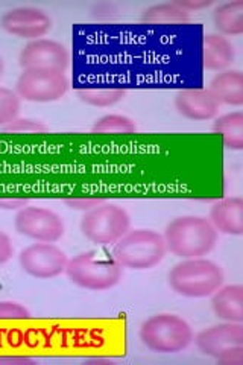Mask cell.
<instances>
[{
    "label": "cell",
    "instance_id": "cell-1",
    "mask_svg": "<svg viewBox=\"0 0 243 365\" xmlns=\"http://www.w3.org/2000/svg\"><path fill=\"white\" fill-rule=\"evenodd\" d=\"M166 250L180 259H196L212 253L217 244V232L202 216H180L165 230Z\"/></svg>",
    "mask_w": 243,
    "mask_h": 365
},
{
    "label": "cell",
    "instance_id": "cell-2",
    "mask_svg": "<svg viewBox=\"0 0 243 365\" xmlns=\"http://www.w3.org/2000/svg\"><path fill=\"white\" fill-rule=\"evenodd\" d=\"M224 271L204 257L184 259L169 271L167 282L173 292L187 299H205L224 284Z\"/></svg>",
    "mask_w": 243,
    "mask_h": 365
},
{
    "label": "cell",
    "instance_id": "cell-3",
    "mask_svg": "<svg viewBox=\"0 0 243 365\" xmlns=\"http://www.w3.org/2000/svg\"><path fill=\"white\" fill-rule=\"evenodd\" d=\"M166 251L163 235L148 228H137L115 242L113 259L123 268L142 271L157 267L165 259Z\"/></svg>",
    "mask_w": 243,
    "mask_h": 365
},
{
    "label": "cell",
    "instance_id": "cell-4",
    "mask_svg": "<svg viewBox=\"0 0 243 365\" xmlns=\"http://www.w3.org/2000/svg\"><path fill=\"white\" fill-rule=\"evenodd\" d=\"M138 336L155 353H178L193 342V330L186 319L175 314H157L142 323Z\"/></svg>",
    "mask_w": 243,
    "mask_h": 365
},
{
    "label": "cell",
    "instance_id": "cell-5",
    "mask_svg": "<svg viewBox=\"0 0 243 365\" xmlns=\"http://www.w3.org/2000/svg\"><path fill=\"white\" fill-rule=\"evenodd\" d=\"M68 280L88 291H107L122 279V267L114 259L100 256L98 251L79 253L67 262Z\"/></svg>",
    "mask_w": 243,
    "mask_h": 365
},
{
    "label": "cell",
    "instance_id": "cell-6",
    "mask_svg": "<svg viewBox=\"0 0 243 365\" xmlns=\"http://www.w3.org/2000/svg\"><path fill=\"white\" fill-rule=\"evenodd\" d=\"M131 230V216L123 207L100 202L86 212L81 220V232L90 242L98 245L115 244Z\"/></svg>",
    "mask_w": 243,
    "mask_h": 365
},
{
    "label": "cell",
    "instance_id": "cell-7",
    "mask_svg": "<svg viewBox=\"0 0 243 365\" xmlns=\"http://www.w3.org/2000/svg\"><path fill=\"white\" fill-rule=\"evenodd\" d=\"M195 344L204 355L224 365H243V324L224 322L196 335Z\"/></svg>",
    "mask_w": 243,
    "mask_h": 365
},
{
    "label": "cell",
    "instance_id": "cell-8",
    "mask_svg": "<svg viewBox=\"0 0 243 365\" xmlns=\"http://www.w3.org/2000/svg\"><path fill=\"white\" fill-rule=\"evenodd\" d=\"M68 90V79L64 72L31 68L23 71L16 83V93L20 99L38 104H48L61 99Z\"/></svg>",
    "mask_w": 243,
    "mask_h": 365
},
{
    "label": "cell",
    "instance_id": "cell-9",
    "mask_svg": "<svg viewBox=\"0 0 243 365\" xmlns=\"http://www.w3.org/2000/svg\"><path fill=\"white\" fill-rule=\"evenodd\" d=\"M14 227L19 235L37 242L53 244L64 235V222L60 215L33 205H26L17 212Z\"/></svg>",
    "mask_w": 243,
    "mask_h": 365
},
{
    "label": "cell",
    "instance_id": "cell-10",
    "mask_svg": "<svg viewBox=\"0 0 243 365\" xmlns=\"http://www.w3.org/2000/svg\"><path fill=\"white\" fill-rule=\"evenodd\" d=\"M67 255L53 244H32L20 251L21 269L36 279H53L61 276L67 267Z\"/></svg>",
    "mask_w": 243,
    "mask_h": 365
},
{
    "label": "cell",
    "instance_id": "cell-11",
    "mask_svg": "<svg viewBox=\"0 0 243 365\" xmlns=\"http://www.w3.org/2000/svg\"><path fill=\"white\" fill-rule=\"evenodd\" d=\"M68 63H71V55L66 46L48 38L29 41L19 55V64L23 71L41 68V71L64 72Z\"/></svg>",
    "mask_w": 243,
    "mask_h": 365
},
{
    "label": "cell",
    "instance_id": "cell-12",
    "mask_svg": "<svg viewBox=\"0 0 243 365\" xmlns=\"http://www.w3.org/2000/svg\"><path fill=\"white\" fill-rule=\"evenodd\" d=\"M0 25L11 36L32 41L44 37L52 29V19L41 8L19 6L6 11Z\"/></svg>",
    "mask_w": 243,
    "mask_h": 365
},
{
    "label": "cell",
    "instance_id": "cell-13",
    "mask_svg": "<svg viewBox=\"0 0 243 365\" xmlns=\"http://www.w3.org/2000/svg\"><path fill=\"white\" fill-rule=\"evenodd\" d=\"M221 104L208 88H184L175 95V108L190 120H210L219 113Z\"/></svg>",
    "mask_w": 243,
    "mask_h": 365
},
{
    "label": "cell",
    "instance_id": "cell-14",
    "mask_svg": "<svg viewBox=\"0 0 243 365\" xmlns=\"http://www.w3.org/2000/svg\"><path fill=\"white\" fill-rule=\"evenodd\" d=\"M208 221L217 233L242 236L243 235V200L240 197L225 198L212 205Z\"/></svg>",
    "mask_w": 243,
    "mask_h": 365
},
{
    "label": "cell",
    "instance_id": "cell-15",
    "mask_svg": "<svg viewBox=\"0 0 243 365\" xmlns=\"http://www.w3.org/2000/svg\"><path fill=\"white\" fill-rule=\"evenodd\" d=\"M236 58L234 46L221 34H207L202 41V63L207 71L224 72Z\"/></svg>",
    "mask_w": 243,
    "mask_h": 365
},
{
    "label": "cell",
    "instance_id": "cell-16",
    "mask_svg": "<svg viewBox=\"0 0 243 365\" xmlns=\"http://www.w3.org/2000/svg\"><path fill=\"white\" fill-rule=\"evenodd\" d=\"M212 309L222 322L243 323V287L227 284L212 295Z\"/></svg>",
    "mask_w": 243,
    "mask_h": 365
},
{
    "label": "cell",
    "instance_id": "cell-17",
    "mask_svg": "<svg viewBox=\"0 0 243 365\" xmlns=\"http://www.w3.org/2000/svg\"><path fill=\"white\" fill-rule=\"evenodd\" d=\"M208 91L219 104L231 107L243 106V75L236 68H227L214 75L208 86Z\"/></svg>",
    "mask_w": 243,
    "mask_h": 365
},
{
    "label": "cell",
    "instance_id": "cell-18",
    "mask_svg": "<svg viewBox=\"0 0 243 365\" xmlns=\"http://www.w3.org/2000/svg\"><path fill=\"white\" fill-rule=\"evenodd\" d=\"M140 21L149 26H180L190 21V13L182 9L177 2L157 4L143 11Z\"/></svg>",
    "mask_w": 243,
    "mask_h": 365
},
{
    "label": "cell",
    "instance_id": "cell-19",
    "mask_svg": "<svg viewBox=\"0 0 243 365\" xmlns=\"http://www.w3.org/2000/svg\"><path fill=\"white\" fill-rule=\"evenodd\" d=\"M213 23L221 36L243 34V0H234L219 5L213 11Z\"/></svg>",
    "mask_w": 243,
    "mask_h": 365
},
{
    "label": "cell",
    "instance_id": "cell-20",
    "mask_svg": "<svg viewBox=\"0 0 243 365\" xmlns=\"http://www.w3.org/2000/svg\"><path fill=\"white\" fill-rule=\"evenodd\" d=\"M213 131L221 134L227 150L242 151L243 150V113L233 111L219 116L213 122Z\"/></svg>",
    "mask_w": 243,
    "mask_h": 365
},
{
    "label": "cell",
    "instance_id": "cell-21",
    "mask_svg": "<svg viewBox=\"0 0 243 365\" xmlns=\"http://www.w3.org/2000/svg\"><path fill=\"white\" fill-rule=\"evenodd\" d=\"M76 95L81 102L91 107H113L125 98L126 90L120 87L110 86H84L76 90Z\"/></svg>",
    "mask_w": 243,
    "mask_h": 365
},
{
    "label": "cell",
    "instance_id": "cell-22",
    "mask_svg": "<svg viewBox=\"0 0 243 365\" xmlns=\"http://www.w3.org/2000/svg\"><path fill=\"white\" fill-rule=\"evenodd\" d=\"M91 131L98 134H133L137 131V123L123 114H105L93 123Z\"/></svg>",
    "mask_w": 243,
    "mask_h": 365
},
{
    "label": "cell",
    "instance_id": "cell-23",
    "mask_svg": "<svg viewBox=\"0 0 243 365\" xmlns=\"http://www.w3.org/2000/svg\"><path fill=\"white\" fill-rule=\"evenodd\" d=\"M21 104L20 98L11 88L0 87V128L19 118Z\"/></svg>",
    "mask_w": 243,
    "mask_h": 365
},
{
    "label": "cell",
    "instance_id": "cell-24",
    "mask_svg": "<svg viewBox=\"0 0 243 365\" xmlns=\"http://www.w3.org/2000/svg\"><path fill=\"white\" fill-rule=\"evenodd\" d=\"M2 131L9 133V134H41V133L48 131V127H46V125L40 120L17 118L16 120L5 125Z\"/></svg>",
    "mask_w": 243,
    "mask_h": 365
},
{
    "label": "cell",
    "instance_id": "cell-25",
    "mask_svg": "<svg viewBox=\"0 0 243 365\" xmlns=\"http://www.w3.org/2000/svg\"><path fill=\"white\" fill-rule=\"evenodd\" d=\"M31 312L16 302H0V319H29Z\"/></svg>",
    "mask_w": 243,
    "mask_h": 365
},
{
    "label": "cell",
    "instance_id": "cell-26",
    "mask_svg": "<svg viewBox=\"0 0 243 365\" xmlns=\"http://www.w3.org/2000/svg\"><path fill=\"white\" fill-rule=\"evenodd\" d=\"M100 202H103L99 198H72V200H66V204L68 207L73 210H79V212H88L96 205H99Z\"/></svg>",
    "mask_w": 243,
    "mask_h": 365
},
{
    "label": "cell",
    "instance_id": "cell-27",
    "mask_svg": "<svg viewBox=\"0 0 243 365\" xmlns=\"http://www.w3.org/2000/svg\"><path fill=\"white\" fill-rule=\"evenodd\" d=\"M14 247L11 242V237L0 230V265H5L6 262L13 257Z\"/></svg>",
    "mask_w": 243,
    "mask_h": 365
},
{
    "label": "cell",
    "instance_id": "cell-28",
    "mask_svg": "<svg viewBox=\"0 0 243 365\" xmlns=\"http://www.w3.org/2000/svg\"><path fill=\"white\" fill-rule=\"evenodd\" d=\"M26 198H0V209L5 210H20L28 205Z\"/></svg>",
    "mask_w": 243,
    "mask_h": 365
},
{
    "label": "cell",
    "instance_id": "cell-29",
    "mask_svg": "<svg viewBox=\"0 0 243 365\" xmlns=\"http://www.w3.org/2000/svg\"><path fill=\"white\" fill-rule=\"evenodd\" d=\"M182 9H186L187 13H192V11L195 9H202V8H207V6H210L212 5V0H201V2H193V0H186V2H177Z\"/></svg>",
    "mask_w": 243,
    "mask_h": 365
},
{
    "label": "cell",
    "instance_id": "cell-30",
    "mask_svg": "<svg viewBox=\"0 0 243 365\" xmlns=\"http://www.w3.org/2000/svg\"><path fill=\"white\" fill-rule=\"evenodd\" d=\"M29 358H0V364H31Z\"/></svg>",
    "mask_w": 243,
    "mask_h": 365
},
{
    "label": "cell",
    "instance_id": "cell-31",
    "mask_svg": "<svg viewBox=\"0 0 243 365\" xmlns=\"http://www.w3.org/2000/svg\"><path fill=\"white\" fill-rule=\"evenodd\" d=\"M4 71H5V64H4V60L0 58V76L4 75Z\"/></svg>",
    "mask_w": 243,
    "mask_h": 365
}]
</instances>
